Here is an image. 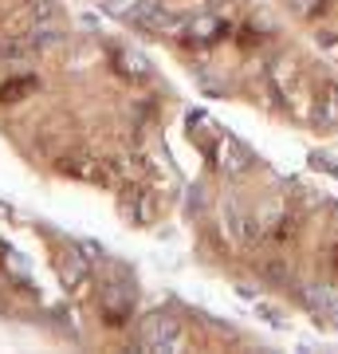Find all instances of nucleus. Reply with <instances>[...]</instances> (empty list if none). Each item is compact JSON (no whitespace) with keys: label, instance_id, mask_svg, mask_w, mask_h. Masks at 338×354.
<instances>
[{"label":"nucleus","instance_id":"1","mask_svg":"<svg viewBox=\"0 0 338 354\" xmlns=\"http://www.w3.org/2000/svg\"><path fill=\"white\" fill-rule=\"evenodd\" d=\"M114 193H118V216H122L126 225L146 228V225L158 221V213H162V197H158L150 185H142V181H122Z\"/></svg>","mask_w":338,"mask_h":354},{"label":"nucleus","instance_id":"11","mask_svg":"<svg viewBox=\"0 0 338 354\" xmlns=\"http://www.w3.org/2000/svg\"><path fill=\"white\" fill-rule=\"evenodd\" d=\"M288 8L291 12H303V16H319V12H326L330 4H326V0H288Z\"/></svg>","mask_w":338,"mask_h":354},{"label":"nucleus","instance_id":"10","mask_svg":"<svg viewBox=\"0 0 338 354\" xmlns=\"http://www.w3.org/2000/svg\"><path fill=\"white\" fill-rule=\"evenodd\" d=\"M205 209H209V189L205 185H193L185 197V213L189 216H205Z\"/></svg>","mask_w":338,"mask_h":354},{"label":"nucleus","instance_id":"13","mask_svg":"<svg viewBox=\"0 0 338 354\" xmlns=\"http://www.w3.org/2000/svg\"><path fill=\"white\" fill-rule=\"evenodd\" d=\"M8 216H12V209H8V205H0V225H4Z\"/></svg>","mask_w":338,"mask_h":354},{"label":"nucleus","instance_id":"12","mask_svg":"<svg viewBox=\"0 0 338 354\" xmlns=\"http://www.w3.org/2000/svg\"><path fill=\"white\" fill-rule=\"evenodd\" d=\"M79 244V252L87 256L91 264H102V260H106V248H102V244H95V241H75Z\"/></svg>","mask_w":338,"mask_h":354},{"label":"nucleus","instance_id":"9","mask_svg":"<svg viewBox=\"0 0 338 354\" xmlns=\"http://www.w3.org/2000/svg\"><path fill=\"white\" fill-rule=\"evenodd\" d=\"M28 16H32V24L36 20H59V4L55 0H24Z\"/></svg>","mask_w":338,"mask_h":354},{"label":"nucleus","instance_id":"7","mask_svg":"<svg viewBox=\"0 0 338 354\" xmlns=\"http://www.w3.org/2000/svg\"><path fill=\"white\" fill-rule=\"evenodd\" d=\"M314 130H338V87L323 83V91L314 95V111H311Z\"/></svg>","mask_w":338,"mask_h":354},{"label":"nucleus","instance_id":"14","mask_svg":"<svg viewBox=\"0 0 338 354\" xmlns=\"http://www.w3.org/2000/svg\"><path fill=\"white\" fill-rule=\"evenodd\" d=\"M225 4H228V0H225ZM209 8H220V0H209Z\"/></svg>","mask_w":338,"mask_h":354},{"label":"nucleus","instance_id":"3","mask_svg":"<svg viewBox=\"0 0 338 354\" xmlns=\"http://www.w3.org/2000/svg\"><path fill=\"white\" fill-rule=\"evenodd\" d=\"M55 276H59L63 288H71V291H79V288L91 283V276H95V272H91V260L79 252L75 241H67L59 252H55Z\"/></svg>","mask_w":338,"mask_h":354},{"label":"nucleus","instance_id":"6","mask_svg":"<svg viewBox=\"0 0 338 354\" xmlns=\"http://www.w3.org/2000/svg\"><path fill=\"white\" fill-rule=\"evenodd\" d=\"M111 59H114V67H118V75H126L130 83H146V79L153 75L150 59H146L138 48H114Z\"/></svg>","mask_w":338,"mask_h":354},{"label":"nucleus","instance_id":"4","mask_svg":"<svg viewBox=\"0 0 338 354\" xmlns=\"http://www.w3.org/2000/svg\"><path fill=\"white\" fill-rule=\"evenodd\" d=\"M181 32H185L189 44H216V39H225L232 28H228V20H220L216 12H200V16H189Z\"/></svg>","mask_w":338,"mask_h":354},{"label":"nucleus","instance_id":"5","mask_svg":"<svg viewBox=\"0 0 338 354\" xmlns=\"http://www.w3.org/2000/svg\"><path fill=\"white\" fill-rule=\"evenodd\" d=\"M252 150L244 146L240 138H232V134H220V169H225L228 177H240L252 169Z\"/></svg>","mask_w":338,"mask_h":354},{"label":"nucleus","instance_id":"2","mask_svg":"<svg viewBox=\"0 0 338 354\" xmlns=\"http://www.w3.org/2000/svg\"><path fill=\"white\" fill-rule=\"evenodd\" d=\"M138 346L142 351H181L185 346V327L169 311H153L138 323Z\"/></svg>","mask_w":338,"mask_h":354},{"label":"nucleus","instance_id":"8","mask_svg":"<svg viewBox=\"0 0 338 354\" xmlns=\"http://www.w3.org/2000/svg\"><path fill=\"white\" fill-rule=\"evenodd\" d=\"M36 91H39L36 71H24V75H4V83H0V106H16V102H24L28 95H36Z\"/></svg>","mask_w":338,"mask_h":354}]
</instances>
